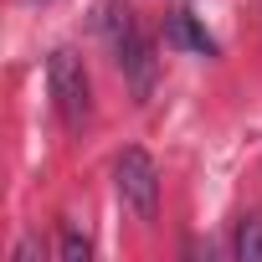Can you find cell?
<instances>
[{"mask_svg": "<svg viewBox=\"0 0 262 262\" xmlns=\"http://www.w3.org/2000/svg\"><path fill=\"white\" fill-rule=\"evenodd\" d=\"M98 36L108 41L128 93H134V103H149L155 98V77H160V62H155V41L144 36V26L134 21V11H128V0H98V16H93Z\"/></svg>", "mask_w": 262, "mask_h": 262, "instance_id": "6da1fadb", "label": "cell"}, {"mask_svg": "<svg viewBox=\"0 0 262 262\" xmlns=\"http://www.w3.org/2000/svg\"><path fill=\"white\" fill-rule=\"evenodd\" d=\"M47 88H52V103L62 113L67 128H82L93 118V82H88V67L72 47H57L52 62H47Z\"/></svg>", "mask_w": 262, "mask_h": 262, "instance_id": "7a4b0ae2", "label": "cell"}, {"mask_svg": "<svg viewBox=\"0 0 262 262\" xmlns=\"http://www.w3.org/2000/svg\"><path fill=\"white\" fill-rule=\"evenodd\" d=\"M113 185H118V201L134 211L139 221H155V211H160V165L144 149H123L118 155Z\"/></svg>", "mask_w": 262, "mask_h": 262, "instance_id": "3957f363", "label": "cell"}, {"mask_svg": "<svg viewBox=\"0 0 262 262\" xmlns=\"http://www.w3.org/2000/svg\"><path fill=\"white\" fill-rule=\"evenodd\" d=\"M170 41H175V47H185V52L216 57V41H211V31H201L190 11H175V16H170Z\"/></svg>", "mask_w": 262, "mask_h": 262, "instance_id": "277c9868", "label": "cell"}, {"mask_svg": "<svg viewBox=\"0 0 262 262\" xmlns=\"http://www.w3.org/2000/svg\"><path fill=\"white\" fill-rule=\"evenodd\" d=\"M231 252H236V262H262V211H252V216L236 221Z\"/></svg>", "mask_w": 262, "mask_h": 262, "instance_id": "5b68a950", "label": "cell"}, {"mask_svg": "<svg viewBox=\"0 0 262 262\" xmlns=\"http://www.w3.org/2000/svg\"><path fill=\"white\" fill-rule=\"evenodd\" d=\"M93 257V242L77 221H62V262H88Z\"/></svg>", "mask_w": 262, "mask_h": 262, "instance_id": "8992f818", "label": "cell"}]
</instances>
